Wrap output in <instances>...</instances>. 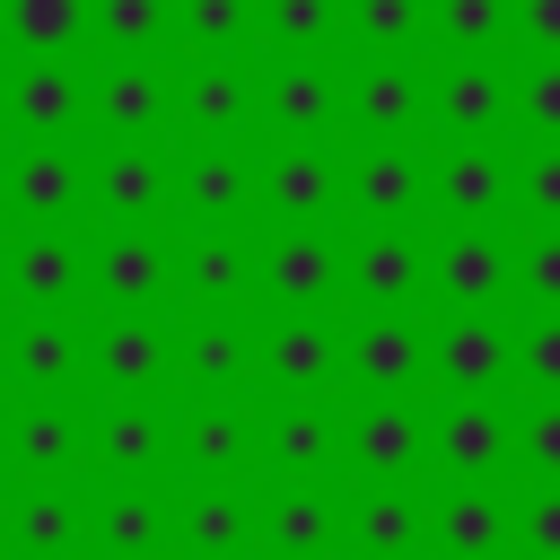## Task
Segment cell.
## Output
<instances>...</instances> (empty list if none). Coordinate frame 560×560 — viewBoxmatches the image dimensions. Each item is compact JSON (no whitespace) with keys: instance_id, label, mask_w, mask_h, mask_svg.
<instances>
[{"instance_id":"6da1fadb","label":"cell","mask_w":560,"mask_h":560,"mask_svg":"<svg viewBox=\"0 0 560 560\" xmlns=\"http://www.w3.org/2000/svg\"><path fill=\"white\" fill-rule=\"evenodd\" d=\"M79 315H175V228H79Z\"/></svg>"},{"instance_id":"7a4b0ae2","label":"cell","mask_w":560,"mask_h":560,"mask_svg":"<svg viewBox=\"0 0 560 560\" xmlns=\"http://www.w3.org/2000/svg\"><path fill=\"white\" fill-rule=\"evenodd\" d=\"M79 228H166L175 140H79Z\"/></svg>"},{"instance_id":"3957f363","label":"cell","mask_w":560,"mask_h":560,"mask_svg":"<svg viewBox=\"0 0 560 560\" xmlns=\"http://www.w3.org/2000/svg\"><path fill=\"white\" fill-rule=\"evenodd\" d=\"M175 394H79V472L88 481H166Z\"/></svg>"},{"instance_id":"277c9868","label":"cell","mask_w":560,"mask_h":560,"mask_svg":"<svg viewBox=\"0 0 560 560\" xmlns=\"http://www.w3.org/2000/svg\"><path fill=\"white\" fill-rule=\"evenodd\" d=\"M254 61L262 52H228V61H184L175 52V149H262Z\"/></svg>"},{"instance_id":"5b68a950","label":"cell","mask_w":560,"mask_h":560,"mask_svg":"<svg viewBox=\"0 0 560 560\" xmlns=\"http://www.w3.org/2000/svg\"><path fill=\"white\" fill-rule=\"evenodd\" d=\"M79 140H175V52L88 61Z\"/></svg>"},{"instance_id":"8992f818","label":"cell","mask_w":560,"mask_h":560,"mask_svg":"<svg viewBox=\"0 0 560 560\" xmlns=\"http://www.w3.org/2000/svg\"><path fill=\"white\" fill-rule=\"evenodd\" d=\"M420 228H508V140H429Z\"/></svg>"},{"instance_id":"52a82bcc","label":"cell","mask_w":560,"mask_h":560,"mask_svg":"<svg viewBox=\"0 0 560 560\" xmlns=\"http://www.w3.org/2000/svg\"><path fill=\"white\" fill-rule=\"evenodd\" d=\"M254 219L262 228H341V140H262Z\"/></svg>"},{"instance_id":"ba28073f","label":"cell","mask_w":560,"mask_h":560,"mask_svg":"<svg viewBox=\"0 0 560 560\" xmlns=\"http://www.w3.org/2000/svg\"><path fill=\"white\" fill-rule=\"evenodd\" d=\"M254 402H341V306L332 315H262Z\"/></svg>"},{"instance_id":"9c48e42d","label":"cell","mask_w":560,"mask_h":560,"mask_svg":"<svg viewBox=\"0 0 560 560\" xmlns=\"http://www.w3.org/2000/svg\"><path fill=\"white\" fill-rule=\"evenodd\" d=\"M429 52H341V140H420Z\"/></svg>"},{"instance_id":"30bf717a","label":"cell","mask_w":560,"mask_h":560,"mask_svg":"<svg viewBox=\"0 0 560 560\" xmlns=\"http://www.w3.org/2000/svg\"><path fill=\"white\" fill-rule=\"evenodd\" d=\"M262 228H175V315H262Z\"/></svg>"},{"instance_id":"8fae6325","label":"cell","mask_w":560,"mask_h":560,"mask_svg":"<svg viewBox=\"0 0 560 560\" xmlns=\"http://www.w3.org/2000/svg\"><path fill=\"white\" fill-rule=\"evenodd\" d=\"M79 394H175V315H88Z\"/></svg>"},{"instance_id":"7c38bea8","label":"cell","mask_w":560,"mask_h":560,"mask_svg":"<svg viewBox=\"0 0 560 560\" xmlns=\"http://www.w3.org/2000/svg\"><path fill=\"white\" fill-rule=\"evenodd\" d=\"M420 271H429L420 228H341V315H429Z\"/></svg>"},{"instance_id":"4fadbf2b","label":"cell","mask_w":560,"mask_h":560,"mask_svg":"<svg viewBox=\"0 0 560 560\" xmlns=\"http://www.w3.org/2000/svg\"><path fill=\"white\" fill-rule=\"evenodd\" d=\"M429 271L420 306L429 315H508V228H420Z\"/></svg>"},{"instance_id":"5bb4252c","label":"cell","mask_w":560,"mask_h":560,"mask_svg":"<svg viewBox=\"0 0 560 560\" xmlns=\"http://www.w3.org/2000/svg\"><path fill=\"white\" fill-rule=\"evenodd\" d=\"M262 499L254 481H166V560H254Z\"/></svg>"},{"instance_id":"9a60e30c","label":"cell","mask_w":560,"mask_h":560,"mask_svg":"<svg viewBox=\"0 0 560 560\" xmlns=\"http://www.w3.org/2000/svg\"><path fill=\"white\" fill-rule=\"evenodd\" d=\"M254 96L262 140H341V52H262Z\"/></svg>"},{"instance_id":"2e32d148","label":"cell","mask_w":560,"mask_h":560,"mask_svg":"<svg viewBox=\"0 0 560 560\" xmlns=\"http://www.w3.org/2000/svg\"><path fill=\"white\" fill-rule=\"evenodd\" d=\"M420 140H508V52H429Z\"/></svg>"},{"instance_id":"e0dca14e","label":"cell","mask_w":560,"mask_h":560,"mask_svg":"<svg viewBox=\"0 0 560 560\" xmlns=\"http://www.w3.org/2000/svg\"><path fill=\"white\" fill-rule=\"evenodd\" d=\"M429 472V411L420 394L341 402V481H420Z\"/></svg>"},{"instance_id":"ac0fdd59","label":"cell","mask_w":560,"mask_h":560,"mask_svg":"<svg viewBox=\"0 0 560 560\" xmlns=\"http://www.w3.org/2000/svg\"><path fill=\"white\" fill-rule=\"evenodd\" d=\"M254 289H262V315H332L341 306V228H262Z\"/></svg>"},{"instance_id":"d6986e66","label":"cell","mask_w":560,"mask_h":560,"mask_svg":"<svg viewBox=\"0 0 560 560\" xmlns=\"http://www.w3.org/2000/svg\"><path fill=\"white\" fill-rule=\"evenodd\" d=\"M429 472L420 481H508V394H420Z\"/></svg>"},{"instance_id":"ffe728a7","label":"cell","mask_w":560,"mask_h":560,"mask_svg":"<svg viewBox=\"0 0 560 560\" xmlns=\"http://www.w3.org/2000/svg\"><path fill=\"white\" fill-rule=\"evenodd\" d=\"M420 385H429V315H341V402Z\"/></svg>"},{"instance_id":"44dd1931","label":"cell","mask_w":560,"mask_h":560,"mask_svg":"<svg viewBox=\"0 0 560 560\" xmlns=\"http://www.w3.org/2000/svg\"><path fill=\"white\" fill-rule=\"evenodd\" d=\"M429 140H341V228H420Z\"/></svg>"},{"instance_id":"7402d4cb","label":"cell","mask_w":560,"mask_h":560,"mask_svg":"<svg viewBox=\"0 0 560 560\" xmlns=\"http://www.w3.org/2000/svg\"><path fill=\"white\" fill-rule=\"evenodd\" d=\"M262 315H175V402H236L254 394Z\"/></svg>"},{"instance_id":"603a6c76","label":"cell","mask_w":560,"mask_h":560,"mask_svg":"<svg viewBox=\"0 0 560 560\" xmlns=\"http://www.w3.org/2000/svg\"><path fill=\"white\" fill-rule=\"evenodd\" d=\"M0 481H88L79 394H0Z\"/></svg>"},{"instance_id":"cb8c5ba5","label":"cell","mask_w":560,"mask_h":560,"mask_svg":"<svg viewBox=\"0 0 560 560\" xmlns=\"http://www.w3.org/2000/svg\"><path fill=\"white\" fill-rule=\"evenodd\" d=\"M79 140H0V219L9 228H79Z\"/></svg>"},{"instance_id":"d4e9b609","label":"cell","mask_w":560,"mask_h":560,"mask_svg":"<svg viewBox=\"0 0 560 560\" xmlns=\"http://www.w3.org/2000/svg\"><path fill=\"white\" fill-rule=\"evenodd\" d=\"M79 254V228H0V315H70Z\"/></svg>"},{"instance_id":"484cf974","label":"cell","mask_w":560,"mask_h":560,"mask_svg":"<svg viewBox=\"0 0 560 560\" xmlns=\"http://www.w3.org/2000/svg\"><path fill=\"white\" fill-rule=\"evenodd\" d=\"M0 560H88V481H0Z\"/></svg>"},{"instance_id":"4316f807","label":"cell","mask_w":560,"mask_h":560,"mask_svg":"<svg viewBox=\"0 0 560 560\" xmlns=\"http://www.w3.org/2000/svg\"><path fill=\"white\" fill-rule=\"evenodd\" d=\"M420 560H508V481H420Z\"/></svg>"},{"instance_id":"83f0119b","label":"cell","mask_w":560,"mask_h":560,"mask_svg":"<svg viewBox=\"0 0 560 560\" xmlns=\"http://www.w3.org/2000/svg\"><path fill=\"white\" fill-rule=\"evenodd\" d=\"M254 438H262V402H175V464L166 481H254Z\"/></svg>"},{"instance_id":"f1b7e54d","label":"cell","mask_w":560,"mask_h":560,"mask_svg":"<svg viewBox=\"0 0 560 560\" xmlns=\"http://www.w3.org/2000/svg\"><path fill=\"white\" fill-rule=\"evenodd\" d=\"M88 52L70 61H0V140H79Z\"/></svg>"},{"instance_id":"f546056e","label":"cell","mask_w":560,"mask_h":560,"mask_svg":"<svg viewBox=\"0 0 560 560\" xmlns=\"http://www.w3.org/2000/svg\"><path fill=\"white\" fill-rule=\"evenodd\" d=\"M254 481H341V402H262Z\"/></svg>"},{"instance_id":"4dcf8cb0","label":"cell","mask_w":560,"mask_h":560,"mask_svg":"<svg viewBox=\"0 0 560 560\" xmlns=\"http://www.w3.org/2000/svg\"><path fill=\"white\" fill-rule=\"evenodd\" d=\"M88 315H0V394H79Z\"/></svg>"},{"instance_id":"1f68e13d","label":"cell","mask_w":560,"mask_h":560,"mask_svg":"<svg viewBox=\"0 0 560 560\" xmlns=\"http://www.w3.org/2000/svg\"><path fill=\"white\" fill-rule=\"evenodd\" d=\"M262 542L254 560H341V481H254Z\"/></svg>"},{"instance_id":"d6a6232c","label":"cell","mask_w":560,"mask_h":560,"mask_svg":"<svg viewBox=\"0 0 560 560\" xmlns=\"http://www.w3.org/2000/svg\"><path fill=\"white\" fill-rule=\"evenodd\" d=\"M166 228H262L254 219V149H175Z\"/></svg>"},{"instance_id":"836d02e7","label":"cell","mask_w":560,"mask_h":560,"mask_svg":"<svg viewBox=\"0 0 560 560\" xmlns=\"http://www.w3.org/2000/svg\"><path fill=\"white\" fill-rule=\"evenodd\" d=\"M420 394H508V315H429Z\"/></svg>"},{"instance_id":"e575fe53","label":"cell","mask_w":560,"mask_h":560,"mask_svg":"<svg viewBox=\"0 0 560 560\" xmlns=\"http://www.w3.org/2000/svg\"><path fill=\"white\" fill-rule=\"evenodd\" d=\"M88 560H166V481H88Z\"/></svg>"},{"instance_id":"d590c367","label":"cell","mask_w":560,"mask_h":560,"mask_svg":"<svg viewBox=\"0 0 560 560\" xmlns=\"http://www.w3.org/2000/svg\"><path fill=\"white\" fill-rule=\"evenodd\" d=\"M341 560H420V481H341Z\"/></svg>"},{"instance_id":"8d00e7d4","label":"cell","mask_w":560,"mask_h":560,"mask_svg":"<svg viewBox=\"0 0 560 560\" xmlns=\"http://www.w3.org/2000/svg\"><path fill=\"white\" fill-rule=\"evenodd\" d=\"M166 52H184V61L262 52V35H254V0H166Z\"/></svg>"},{"instance_id":"74e56055","label":"cell","mask_w":560,"mask_h":560,"mask_svg":"<svg viewBox=\"0 0 560 560\" xmlns=\"http://www.w3.org/2000/svg\"><path fill=\"white\" fill-rule=\"evenodd\" d=\"M9 61H70L88 52V0H0Z\"/></svg>"},{"instance_id":"f35d334b","label":"cell","mask_w":560,"mask_h":560,"mask_svg":"<svg viewBox=\"0 0 560 560\" xmlns=\"http://www.w3.org/2000/svg\"><path fill=\"white\" fill-rule=\"evenodd\" d=\"M420 52H508V0H420Z\"/></svg>"},{"instance_id":"ab89813d","label":"cell","mask_w":560,"mask_h":560,"mask_svg":"<svg viewBox=\"0 0 560 560\" xmlns=\"http://www.w3.org/2000/svg\"><path fill=\"white\" fill-rule=\"evenodd\" d=\"M508 228H560V140H508Z\"/></svg>"},{"instance_id":"60d3db41","label":"cell","mask_w":560,"mask_h":560,"mask_svg":"<svg viewBox=\"0 0 560 560\" xmlns=\"http://www.w3.org/2000/svg\"><path fill=\"white\" fill-rule=\"evenodd\" d=\"M508 140H560V52H508Z\"/></svg>"},{"instance_id":"b9f144b4","label":"cell","mask_w":560,"mask_h":560,"mask_svg":"<svg viewBox=\"0 0 560 560\" xmlns=\"http://www.w3.org/2000/svg\"><path fill=\"white\" fill-rule=\"evenodd\" d=\"M508 315H560V228H508Z\"/></svg>"},{"instance_id":"7bdbcfd3","label":"cell","mask_w":560,"mask_h":560,"mask_svg":"<svg viewBox=\"0 0 560 560\" xmlns=\"http://www.w3.org/2000/svg\"><path fill=\"white\" fill-rule=\"evenodd\" d=\"M88 52L96 61L166 52V0H88Z\"/></svg>"},{"instance_id":"ee69618b","label":"cell","mask_w":560,"mask_h":560,"mask_svg":"<svg viewBox=\"0 0 560 560\" xmlns=\"http://www.w3.org/2000/svg\"><path fill=\"white\" fill-rule=\"evenodd\" d=\"M508 394L560 402V315H508Z\"/></svg>"},{"instance_id":"f6af8a7d","label":"cell","mask_w":560,"mask_h":560,"mask_svg":"<svg viewBox=\"0 0 560 560\" xmlns=\"http://www.w3.org/2000/svg\"><path fill=\"white\" fill-rule=\"evenodd\" d=\"M262 52H341V0H254Z\"/></svg>"},{"instance_id":"bcb514c9","label":"cell","mask_w":560,"mask_h":560,"mask_svg":"<svg viewBox=\"0 0 560 560\" xmlns=\"http://www.w3.org/2000/svg\"><path fill=\"white\" fill-rule=\"evenodd\" d=\"M508 481H560V402L508 394Z\"/></svg>"},{"instance_id":"7dc6e473","label":"cell","mask_w":560,"mask_h":560,"mask_svg":"<svg viewBox=\"0 0 560 560\" xmlns=\"http://www.w3.org/2000/svg\"><path fill=\"white\" fill-rule=\"evenodd\" d=\"M341 52H420V0H341Z\"/></svg>"},{"instance_id":"c3c4849f","label":"cell","mask_w":560,"mask_h":560,"mask_svg":"<svg viewBox=\"0 0 560 560\" xmlns=\"http://www.w3.org/2000/svg\"><path fill=\"white\" fill-rule=\"evenodd\" d=\"M508 560H560V481H508Z\"/></svg>"},{"instance_id":"681fc988","label":"cell","mask_w":560,"mask_h":560,"mask_svg":"<svg viewBox=\"0 0 560 560\" xmlns=\"http://www.w3.org/2000/svg\"><path fill=\"white\" fill-rule=\"evenodd\" d=\"M508 52H560V0H508Z\"/></svg>"}]
</instances>
